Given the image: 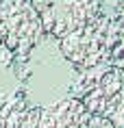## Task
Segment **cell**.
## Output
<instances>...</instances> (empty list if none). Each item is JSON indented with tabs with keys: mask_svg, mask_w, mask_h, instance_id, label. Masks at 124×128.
<instances>
[{
	"mask_svg": "<svg viewBox=\"0 0 124 128\" xmlns=\"http://www.w3.org/2000/svg\"><path fill=\"white\" fill-rule=\"evenodd\" d=\"M48 35L31 0H0V41L24 61Z\"/></svg>",
	"mask_w": 124,
	"mask_h": 128,
	"instance_id": "obj_3",
	"label": "cell"
},
{
	"mask_svg": "<svg viewBox=\"0 0 124 128\" xmlns=\"http://www.w3.org/2000/svg\"><path fill=\"white\" fill-rule=\"evenodd\" d=\"M68 96L83 102L85 108L94 115L111 120L124 102V72L113 63L74 68L68 85Z\"/></svg>",
	"mask_w": 124,
	"mask_h": 128,
	"instance_id": "obj_1",
	"label": "cell"
},
{
	"mask_svg": "<svg viewBox=\"0 0 124 128\" xmlns=\"http://www.w3.org/2000/svg\"><path fill=\"white\" fill-rule=\"evenodd\" d=\"M117 39V26L109 13L98 15L89 24L81 26L78 30L57 39L59 52L63 59L74 68H94L111 63L113 44Z\"/></svg>",
	"mask_w": 124,
	"mask_h": 128,
	"instance_id": "obj_2",
	"label": "cell"
},
{
	"mask_svg": "<svg viewBox=\"0 0 124 128\" xmlns=\"http://www.w3.org/2000/svg\"><path fill=\"white\" fill-rule=\"evenodd\" d=\"M111 63L124 72V30H120V28H117V39H115V44H113V52H111Z\"/></svg>",
	"mask_w": 124,
	"mask_h": 128,
	"instance_id": "obj_8",
	"label": "cell"
},
{
	"mask_svg": "<svg viewBox=\"0 0 124 128\" xmlns=\"http://www.w3.org/2000/svg\"><path fill=\"white\" fill-rule=\"evenodd\" d=\"M41 106L28 100L26 91L15 94L0 106V128H37Z\"/></svg>",
	"mask_w": 124,
	"mask_h": 128,
	"instance_id": "obj_6",
	"label": "cell"
},
{
	"mask_svg": "<svg viewBox=\"0 0 124 128\" xmlns=\"http://www.w3.org/2000/svg\"><path fill=\"white\" fill-rule=\"evenodd\" d=\"M44 22V30L52 39H63L65 35L78 30L102 15L98 0H31Z\"/></svg>",
	"mask_w": 124,
	"mask_h": 128,
	"instance_id": "obj_4",
	"label": "cell"
},
{
	"mask_svg": "<svg viewBox=\"0 0 124 128\" xmlns=\"http://www.w3.org/2000/svg\"><path fill=\"white\" fill-rule=\"evenodd\" d=\"M37 128H113V122L94 115L83 102L68 96L41 108Z\"/></svg>",
	"mask_w": 124,
	"mask_h": 128,
	"instance_id": "obj_5",
	"label": "cell"
},
{
	"mask_svg": "<svg viewBox=\"0 0 124 128\" xmlns=\"http://www.w3.org/2000/svg\"><path fill=\"white\" fill-rule=\"evenodd\" d=\"M111 122H113V128H124V102H122V106L113 113Z\"/></svg>",
	"mask_w": 124,
	"mask_h": 128,
	"instance_id": "obj_9",
	"label": "cell"
},
{
	"mask_svg": "<svg viewBox=\"0 0 124 128\" xmlns=\"http://www.w3.org/2000/svg\"><path fill=\"white\" fill-rule=\"evenodd\" d=\"M20 91H24L22 63L0 41V106L7 100H11L15 94H20Z\"/></svg>",
	"mask_w": 124,
	"mask_h": 128,
	"instance_id": "obj_7",
	"label": "cell"
},
{
	"mask_svg": "<svg viewBox=\"0 0 124 128\" xmlns=\"http://www.w3.org/2000/svg\"><path fill=\"white\" fill-rule=\"evenodd\" d=\"M98 2H100V7H102L104 13H111L113 7H115V0H98Z\"/></svg>",
	"mask_w": 124,
	"mask_h": 128,
	"instance_id": "obj_10",
	"label": "cell"
}]
</instances>
